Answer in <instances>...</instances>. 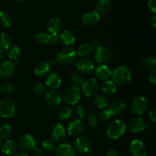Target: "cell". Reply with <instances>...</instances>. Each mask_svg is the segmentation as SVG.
Wrapping results in <instances>:
<instances>
[{
	"mask_svg": "<svg viewBox=\"0 0 156 156\" xmlns=\"http://www.w3.org/2000/svg\"><path fill=\"white\" fill-rule=\"evenodd\" d=\"M13 156H29V155L24 152H15Z\"/></svg>",
	"mask_w": 156,
	"mask_h": 156,
	"instance_id": "f5cc1de1",
	"label": "cell"
},
{
	"mask_svg": "<svg viewBox=\"0 0 156 156\" xmlns=\"http://www.w3.org/2000/svg\"><path fill=\"white\" fill-rule=\"evenodd\" d=\"M0 146H1V138H0Z\"/></svg>",
	"mask_w": 156,
	"mask_h": 156,
	"instance_id": "9f6ffc18",
	"label": "cell"
},
{
	"mask_svg": "<svg viewBox=\"0 0 156 156\" xmlns=\"http://www.w3.org/2000/svg\"><path fill=\"white\" fill-rule=\"evenodd\" d=\"M150 24H151V25L154 27V28H155L156 27V16L155 15H154V16L151 18Z\"/></svg>",
	"mask_w": 156,
	"mask_h": 156,
	"instance_id": "f907efd6",
	"label": "cell"
},
{
	"mask_svg": "<svg viewBox=\"0 0 156 156\" xmlns=\"http://www.w3.org/2000/svg\"><path fill=\"white\" fill-rule=\"evenodd\" d=\"M50 70V66L45 61L39 62L34 68V73L38 77H44L49 73Z\"/></svg>",
	"mask_w": 156,
	"mask_h": 156,
	"instance_id": "4316f807",
	"label": "cell"
},
{
	"mask_svg": "<svg viewBox=\"0 0 156 156\" xmlns=\"http://www.w3.org/2000/svg\"><path fill=\"white\" fill-rule=\"evenodd\" d=\"M12 129L10 125L4 124L0 127V138L8 139L12 135Z\"/></svg>",
	"mask_w": 156,
	"mask_h": 156,
	"instance_id": "8d00e7d4",
	"label": "cell"
},
{
	"mask_svg": "<svg viewBox=\"0 0 156 156\" xmlns=\"http://www.w3.org/2000/svg\"><path fill=\"white\" fill-rule=\"evenodd\" d=\"M117 85L113 81H106L102 85V92L105 95H112L116 92Z\"/></svg>",
	"mask_w": 156,
	"mask_h": 156,
	"instance_id": "f546056e",
	"label": "cell"
},
{
	"mask_svg": "<svg viewBox=\"0 0 156 156\" xmlns=\"http://www.w3.org/2000/svg\"><path fill=\"white\" fill-rule=\"evenodd\" d=\"M94 75L96 79L100 81H108L112 76V72L109 67L105 65H101L98 66L94 70Z\"/></svg>",
	"mask_w": 156,
	"mask_h": 156,
	"instance_id": "ac0fdd59",
	"label": "cell"
},
{
	"mask_svg": "<svg viewBox=\"0 0 156 156\" xmlns=\"http://www.w3.org/2000/svg\"><path fill=\"white\" fill-rule=\"evenodd\" d=\"M12 40L10 35L8 33L3 32L0 34V49L2 50H9L12 47Z\"/></svg>",
	"mask_w": 156,
	"mask_h": 156,
	"instance_id": "83f0119b",
	"label": "cell"
},
{
	"mask_svg": "<svg viewBox=\"0 0 156 156\" xmlns=\"http://www.w3.org/2000/svg\"><path fill=\"white\" fill-rule=\"evenodd\" d=\"M76 114L78 115V117H79L80 119H84V117H85V114H86V111H85V108L82 106H80V105L76 108Z\"/></svg>",
	"mask_w": 156,
	"mask_h": 156,
	"instance_id": "ee69618b",
	"label": "cell"
},
{
	"mask_svg": "<svg viewBox=\"0 0 156 156\" xmlns=\"http://www.w3.org/2000/svg\"><path fill=\"white\" fill-rule=\"evenodd\" d=\"M76 58V50L71 47H66L59 51L56 56V62L62 66H67L74 62Z\"/></svg>",
	"mask_w": 156,
	"mask_h": 156,
	"instance_id": "3957f363",
	"label": "cell"
},
{
	"mask_svg": "<svg viewBox=\"0 0 156 156\" xmlns=\"http://www.w3.org/2000/svg\"><path fill=\"white\" fill-rule=\"evenodd\" d=\"M15 71V64L9 60H5L0 63V78L6 79L10 78Z\"/></svg>",
	"mask_w": 156,
	"mask_h": 156,
	"instance_id": "7c38bea8",
	"label": "cell"
},
{
	"mask_svg": "<svg viewBox=\"0 0 156 156\" xmlns=\"http://www.w3.org/2000/svg\"><path fill=\"white\" fill-rule=\"evenodd\" d=\"M91 47H93V48H97V47H98L100 45V41H99L98 39H97V38H95V39H93V41H91Z\"/></svg>",
	"mask_w": 156,
	"mask_h": 156,
	"instance_id": "c3c4849f",
	"label": "cell"
},
{
	"mask_svg": "<svg viewBox=\"0 0 156 156\" xmlns=\"http://www.w3.org/2000/svg\"><path fill=\"white\" fill-rule=\"evenodd\" d=\"M41 147L46 152H50L55 149V142L51 139H45L41 143Z\"/></svg>",
	"mask_w": 156,
	"mask_h": 156,
	"instance_id": "e575fe53",
	"label": "cell"
},
{
	"mask_svg": "<svg viewBox=\"0 0 156 156\" xmlns=\"http://www.w3.org/2000/svg\"><path fill=\"white\" fill-rule=\"evenodd\" d=\"M15 106L12 101L2 99L0 101V116L4 118H10L15 115Z\"/></svg>",
	"mask_w": 156,
	"mask_h": 156,
	"instance_id": "9c48e42d",
	"label": "cell"
},
{
	"mask_svg": "<svg viewBox=\"0 0 156 156\" xmlns=\"http://www.w3.org/2000/svg\"><path fill=\"white\" fill-rule=\"evenodd\" d=\"M51 136L53 137V140L56 143H59V142L62 141L66 137V129L64 126H62V124L57 123L53 127Z\"/></svg>",
	"mask_w": 156,
	"mask_h": 156,
	"instance_id": "cb8c5ba5",
	"label": "cell"
},
{
	"mask_svg": "<svg viewBox=\"0 0 156 156\" xmlns=\"http://www.w3.org/2000/svg\"><path fill=\"white\" fill-rule=\"evenodd\" d=\"M111 116H118L123 114L125 111V104L124 102L120 100L112 101L108 105V110Z\"/></svg>",
	"mask_w": 156,
	"mask_h": 156,
	"instance_id": "5bb4252c",
	"label": "cell"
},
{
	"mask_svg": "<svg viewBox=\"0 0 156 156\" xmlns=\"http://www.w3.org/2000/svg\"><path fill=\"white\" fill-rule=\"evenodd\" d=\"M35 40L37 42L40 44L46 45V44H50L54 45L58 43V37L56 35L48 34L46 33H39L35 36Z\"/></svg>",
	"mask_w": 156,
	"mask_h": 156,
	"instance_id": "9a60e30c",
	"label": "cell"
},
{
	"mask_svg": "<svg viewBox=\"0 0 156 156\" xmlns=\"http://www.w3.org/2000/svg\"><path fill=\"white\" fill-rule=\"evenodd\" d=\"M81 98V91L76 85H71L66 89L64 93V100L66 103L70 105H76Z\"/></svg>",
	"mask_w": 156,
	"mask_h": 156,
	"instance_id": "5b68a950",
	"label": "cell"
},
{
	"mask_svg": "<svg viewBox=\"0 0 156 156\" xmlns=\"http://www.w3.org/2000/svg\"><path fill=\"white\" fill-rule=\"evenodd\" d=\"M18 149V144L16 142L12 140H7L2 145V152L4 155H12L16 152Z\"/></svg>",
	"mask_w": 156,
	"mask_h": 156,
	"instance_id": "603a6c76",
	"label": "cell"
},
{
	"mask_svg": "<svg viewBox=\"0 0 156 156\" xmlns=\"http://www.w3.org/2000/svg\"><path fill=\"white\" fill-rule=\"evenodd\" d=\"M107 135L113 140L120 138L126 133V125L120 120H114L110 122L107 126Z\"/></svg>",
	"mask_w": 156,
	"mask_h": 156,
	"instance_id": "6da1fadb",
	"label": "cell"
},
{
	"mask_svg": "<svg viewBox=\"0 0 156 156\" xmlns=\"http://www.w3.org/2000/svg\"><path fill=\"white\" fill-rule=\"evenodd\" d=\"M148 6H149V9H150L153 13H155L156 12L155 0H149V1H148Z\"/></svg>",
	"mask_w": 156,
	"mask_h": 156,
	"instance_id": "bcb514c9",
	"label": "cell"
},
{
	"mask_svg": "<svg viewBox=\"0 0 156 156\" xmlns=\"http://www.w3.org/2000/svg\"><path fill=\"white\" fill-rule=\"evenodd\" d=\"M111 0H95V6L99 15L108 13L111 8Z\"/></svg>",
	"mask_w": 156,
	"mask_h": 156,
	"instance_id": "484cf974",
	"label": "cell"
},
{
	"mask_svg": "<svg viewBox=\"0 0 156 156\" xmlns=\"http://www.w3.org/2000/svg\"><path fill=\"white\" fill-rule=\"evenodd\" d=\"M146 123L141 117H134L129 121L128 124V129L131 133H140L144 130Z\"/></svg>",
	"mask_w": 156,
	"mask_h": 156,
	"instance_id": "d6986e66",
	"label": "cell"
},
{
	"mask_svg": "<svg viewBox=\"0 0 156 156\" xmlns=\"http://www.w3.org/2000/svg\"><path fill=\"white\" fill-rule=\"evenodd\" d=\"M15 90V87L12 84H5V85H3L2 86H1L0 88V91H1L2 94H9L13 92V91Z\"/></svg>",
	"mask_w": 156,
	"mask_h": 156,
	"instance_id": "60d3db41",
	"label": "cell"
},
{
	"mask_svg": "<svg viewBox=\"0 0 156 156\" xmlns=\"http://www.w3.org/2000/svg\"><path fill=\"white\" fill-rule=\"evenodd\" d=\"M46 101H47V103L48 104L49 106L56 108L61 104L62 96L59 91L51 90V91H48L46 94Z\"/></svg>",
	"mask_w": 156,
	"mask_h": 156,
	"instance_id": "e0dca14e",
	"label": "cell"
},
{
	"mask_svg": "<svg viewBox=\"0 0 156 156\" xmlns=\"http://www.w3.org/2000/svg\"><path fill=\"white\" fill-rule=\"evenodd\" d=\"M111 117V114L108 111H103L99 114L98 119L101 122H106Z\"/></svg>",
	"mask_w": 156,
	"mask_h": 156,
	"instance_id": "7bdbcfd3",
	"label": "cell"
},
{
	"mask_svg": "<svg viewBox=\"0 0 156 156\" xmlns=\"http://www.w3.org/2000/svg\"><path fill=\"white\" fill-rule=\"evenodd\" d=\"M94 104L96 108H98V109H103L108 106V102H107L106 98L101 95H98L94 98Z\"/></svg>",
	"mask_w": 156,
	"mask_h": 156,
	"instance_id": "d590c367",
	"label": "cell"
},
{
	"mask_svg": "<svg viewBox=\"0 0 156 156\" xmlns=\"http://www.w3.org/2000/svg\"><path fill=\"white\" fill-rule=\"evenodd\" d=\"M87 121H88V123L89 124V126L91 127L94 128L96 127L98 125V119L97 117H95V115L93 114H89L87 117Z\"/></svg>",
	"mask_w": 156,
	"mask_h": 156,
	"instance_id": "b9f144b4",
	"label": "cell"
},
{
	"mask_svg": "<svg viewBox=\"0 0 156 156\" xmlns=\"http://www.w3.org/2000/svg\"><path fill=\"white\" fill-rule=\"evenodd\" d=\"M2 58H3V51L0 49V62L2 61Z\"/></svg>",
	"mask_w": 156,
	"mask_h": 156,
	"instance_id": "db71d44e",
	"label": "cell"
},
{
	"mask_svg": "<svg viewBox=\"0 0 156 156\" xmlns=\"http://www.w3.org/2000/svg\"><path fill=\"white\" fill-rule=\"evenodd\" d=\"M112 81L115 85H125L131 82V74L126 66H119L112 73Z\"/></svg>",
	"mask_w": 156,
	"mask_h": 156,
	"instance_id": "7a4b0ae2",
	"label": "cell"
},
{
	"mask_svg": "<svg viewBox=\"0 0 156 156\" xmlns=\"http://www.w3.org/2000/svg\"><path fill=\"white\" fill-rule=\"evenodd\" d=\"M149 117H150V119L152 120V121L155 122V120H156V111H155V110H152V111H149Z\"/></svg>",
	"mask_w": 156,
	"mask_h": 156,
	"instance_id": "7dc6e473",
	"label": "cell"
},
{
	"mask_svg": "<svg viewBox=\"0 0 156 156\" xmlns=\"http://www.w3.org/2000/svg\"><path fill=\"white\" fill-rule=\"evenodd\" d=\"M73 114V110L69 106H63L58 111L57 116L58 118L60 120H67L71 117Z\"/></svg>",
	"mask_w": 156,
	"mask_h": 156,
	"instance_id": "4dcf8cb0",
	"label": "cell"
},
{
	"mask_svg": "<svg viewBox=\"0 0 156 156\" xmlns=\"http://www.w3.org/2000/svg\"><path fill=\"white\" fill-rule=\"evenodd\" d=\"M82 23L88 27L96 25L100 21V15L97 11H89L85 13L82 18Z\"/></svg>",
	"mask_w": 156,
	"mask_h": 156,
	"instance_id": "4fadbf2b",
	"label": "cell"
},
{
	"mask_svg": "<svg viewBox=\"0 0 156 156\" xmlns=\"http://www.w3.org/2000/svg\"><path fill=\"white\" fill-rule=\"evenodd\" d=\"M84 130V123L80 120H76L69 123L68 127L69 134L72 136H78Z\"/></svg>",
	"mask_w": 156,
	"mask_h": 156,
	"instance_id": "7402d4cb",
	"label": "cell"
},
{
	"mask_svg": "<svg viewBox=\"0 0 156 156\" xmlns=\"http://www.w3.org/2000/svg\"><path fill=\"white\" fill-rule=\"evenodd\" d=\"M18 146L24 152H32L36 148V141L32 136L29 134H24L20 136Z\"/></svg>",
	"mask_w": 156,
	"mask_h": 156,
	"instance_id": "ba28073f",
	"label": "cell"
},
{
	"mask_svg": "<svg viewBox=\"0 0 156 156\" xmlns=\"http://www.w3.org/2000/svg\"><path fill=\"white\" fill-rule=\"evenodd\" d=\"M74 146L75 149L80 153H88L91 151L92 143L88 136H80L76 140Z\"/></svg>",
	"mask_w": 156,
	"mask_h": 156,
	"instance_id": "30bf717a",
	"label": "cell"
},
{
	"mask_svg": "<svg viewBox=\"0 0 156 156\" xmlns=\"http://www.w3.org/2000/svg\"><path fill=\"white\" fill-rule=\"evenodd\" d=\"M61 82H62V80H61L60 76L54 73H50L46 79V85L52 90L59 88L61 85Z\"/></svg>",
	"mask_w": 156,
	"mask_h": 156,
	"instance_id": "d4e9b609",
	"label": "cell"
},
{
	"mask_svg": "<svg viewBox=\"0 0 156 156\" xmlns=\"http://www.w3.org/2000/svg\"><path fill=\"white\" fill-rule=\"evenodd\" d=\"M55 156H76L75 149L69 143L61 144L56 148Z\"/></svg>",
	"mask_w": 156,
	"mask_h": 156,
	"instance_id": "ffe728a7",
	"label": "cell"
},
{
	"mask_svg": "<svg viewBox=\"0 0 156 156\" xmlns=\"http://www.w3.org/2000/svg\"><path fill=\"white\" fill-rule=\"evenodd\" d=\"M34 91L35 92V94L38 96H44L47 94V88L46 85H44V84L39 83L37 85H35V87L34 88Z\"/></svg>",
	"mask_w": 156,
	"mask_h": 156,
	"instance_id": "f35d334b",
	"label": "cell"
},
{
	"mask_svg": "<svg viewBox=\"0 0 156 156\" xmlns=\"http://www.w3.org/2000/svg\"><path fill=\"white\" fill-rule=\"evenodd\" d=\"M76 68L83 74H88L94 69V64L88 59H80L76 63Z\"/></svg>",
	"mask_w": 156,
	"mask_h": 156,
	"instance_id": "44dd1931",
	"label": "cell"
},
{
	"mask_svg": "<svg viewBox=\"0 0 156 156\" xmlns=\"http://www.w3.org/2000/svg\"><path fill=\"white\" fill-rule=\"evenodd\" d=\"M21 50L18 47H13L12 48L9 49V57L12 60H18V58L20 57L21 56Z\"/></svg>",
	"mask_w": 156,
	"mask_h": 156,
	"instance_id": "74e56055",
	"label": "cell"
},
{
	"mask_svg": "<svg viewBox=\"0 0 156 156\" xmlns=\"http://www.w3.org/2000/svg\"><path fill=\"white\" fill-rule=\"evenodd\" d=\"M149 80L152 82L154 85H156V69H152L149 73Z\"/></svg>",
	"mask_w": 156,
	"mask_h": 156,
	"instance_id": "f6af8a7d",
	"label": "cell"
},
{
	"mask_svg": "<svg viewBox=\"0 0 156 156\" xmlns=\"http://www.w3.org/2000/svg\"><path fill=\"white\" fill-rule=\"evenodd\" d=\"M100 90V83L95 79H91L84 82L82 85V93L86 97H93Z\"/></svg>",
	"mask_w": 156,
	"mask_h": 156,
	"instance_id": "8992f818",
	"label": "cell"
},
{
	"mask_svg": "<svg viewBox=\"0 0 156 156\" xmlns=\"http://www.w3.org/2000/svg\"><path fill=\"white\" fill-rule=\"evenodd\" d=\"M93 51V47L89 44H82L79 47L78 49V54L81 57H86L91 54Z\"/></svg>",
	"mask_w": 156,
	"mask_h": 156,
	"instance_id": "1f68e13d",
	"label": "cell"
},
{
	"mask_svg": "<svg viewBox=\"0 0 156 156\" xmlns=\"http://www.w3.org/2000/svg\"><path fill=\"white\" fill-rule=\"evenodd\" d=\"M132 156H146V149L143 142L140 140H134L131 142L129 146Z\"/></svg>",
	"mask_w": 156,
	"mask_h": 156,
	"instance_id": "8fae6325",
	"label": "cell"
},
{
	"mask_svg": "<svg viewBox=\"0 0 156 156\" xmlns=\"http://www.w3.org/2000/svg\"><path fill=\"white\" fill-rule=\"evenodd\" d=\"M148 108V102L143 96H136L130 103V109L133 114L141 115L146 111Z\"/></svg>",
	"mask_w": 156,
	"mask_h": 156,
	"instance_id": "277c9868",
	"label": "cell"
},
{
	"mask_svg": "<svg viewBox=\"0 0 156 156\" xmlns=\"http://www.w3.org/2000/svg\"><path fill=\"white\" fill-rule=\"evenodd\" d=\"M60 41L65 45H73L76 42V37L69 30H64L60 35Z\"/></svg>",
	"mask_w": 156,
	"mask_h": 156,
	"instance_id": "f1b7e54d",
	"label": "cell"
},
{
	"mask_svg": "<svg viewBox=\"0 0 156 156\" xmlns=\"http://www.w3.org/2000/svg\"><path fill=\"white\" fill-rule=\"evenodd\" d=\"M15 1H16V2H21V1H23V0H15Z\"/></svg>",
	"mask_w": 156,
	"mask_h": 156,
	"instance_id": "11a10c76",
	"label": "cell"
},
{
	"mask_svg": "<svg viewBox=\"0 0 156 156\" xmlns=\"http://www.w3.org/2000/svg\"><path fill=\"white\" fill-rule=\"evenodd\" d=\"M143 67L149 69H154L156 66V59L154 56H147L142 62Z\"/></svg>",
	"mask_w": 156,
	"mask_h": 156,
	"instance_id": "836d02e7",
	"label": "cell"
},
{
	"mask_svg": "<svg viewBox=\"0 0 156 156\" xmlns=\"http://www.w3.org/2000/svg\"><path fill=\"white\" fill-rule=\"evenodd\" d=\"M106 156H119V155L115 150H111V151H110L109 152H108V153H107Z\"/></svg>",
	"mask_w": 156,
	"mask_h": 156,
	"instance_id": "816d5d0a",
	"label": "cell"
},
{
	"mask_svg": "<svg viewBox=\"0 0 156 156\" xmlns=\"http://www.w3.org/2000/svg\"><path fill=\"white\" fill-rule=\"evenodd\" d=\"M33 155L34 156H42L43 155V152L41 149H38V148H35L33 151Z\"/></svg>",
	"mask_w": 156,
	"mask_h": 156,
	"instance_id": "681fc988",
	"label": "cell"
},
{
	"mask_svg": "<svg viewBox=\"0 0 156 156\" xmlns=\"http://www.w3.org/2000/svg\"><path fill=\"white\" fill-rule=\"evenodd\" d=\"M71 82L76 86L82 85L84 83L83 76L79 73H74L71 76Z\"/></svg>",
	"mask_w": 156,
	"mask_h": 156,
	"instance_id": "ab89813d",
	"label": "cell"
},
{
	"mask_svg": "<svg viewBox=\"0 0 156 156\" xmlns=\"http://www.w3.org/2000/svg\"><path fill=\"white\" fill-rule=\"evenodd\" d=\"M63 27V23L62 21L59 18H52L49 20L47 23V29L50 31V34L56 35L59 33H60L61 30H62Z\"/></svg>",
	"mask_w": 156,
	"mask_h": 156,
	"instance_id": "2e32d148",
	"label": "cell"
},
{
	"mask_svg": "<svg viewBox=\"0 0 156 156\" xmlns=\"http://www.w3.org/2000/svg\"><path fill=\"white\" fill-rule=\"evenodd\" d=\"M94 57L96 62L103 65L108 63L112 59V53L106 47L99 46L95 49L94 53Z\"/></svg>",
	"mask_w": 156,
	"mask_h": 156,
	"instance_id": "52a82bcc",
	"label": "cell"
},
{
	"mask_svg": "<svg viewBox=\"0 0 156 156\" xmlns=\"http://www.w3.org/2000/svg\"><path fill=\"white\" fill-rule=\"evenodd\" d=\"M12 19L11 15L8 12L1 11L0 12V25L2 27H8L12 24Z\"/></svg>",
	"mask_w": 156,
	"mask_h": 156,
	"instance_id": "d6a6232c",
	"label": "cell"
}]
</instances>
